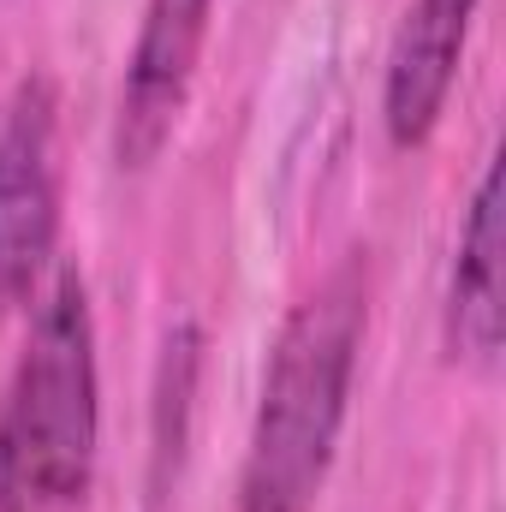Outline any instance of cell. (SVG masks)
I'll list each match as a JSON object with an SVG mask.
<instances>
[{
    "mask_svg": "<svg viewBox=\"0 0 506 512\" xmlns=\"http://www.w3.org/2000/svg\"><path fill=\"white\" fill-rule=\"evenodd\" d=\"M370 328V262L346 251L280 322L262 370L239 512H310L358 382V352Z\"/></svg>",
    "mask_w": 506,
    "mask_h": 512,
    "instance_id": "obj_1",
    "label": "cell"
},
{
    "mask_svg": "<svg viewBox=\"0 0 506 512\" xmlns=\"http://www.w3.org/2000/svg\"><path fill=\"white\" fill-rule=\"evenodd\" d=\"M102 453L96 316L78 268L36 292L18 364L0 393V512H84Z\"/></svg>",
    "mask_w": 506,
    "mask_h": 512,
    "instance_id": "obj_2",
    "label": "cell"
},
{
    "mask_svg": "<svg viewBox=\"0 0 506 512\" xmlns=\"http://www.w3.org/2000/svg\"><path fill=\"white\" fill-rule=\"evenodd\" d=\"M60 245V90L42 66L0 96V304L36 298Z\"/></svg>",
    "mask_w": 506,
    "mask_h": 512,
    "instance_id": "obj_3",
    "label": "cell"
},
{
    "mask_svg": "<svg viewBox=\"0 0 506 512\" xmlns=\"http://www.w3.org/2000/svg\"><path fill=\"white\" fill-rule=\"evenodd\" d=\"M215 0H143L137 42H131L120 102H114V161L120 173H143L185 114L203 36H209Z\"/></svg>",
    "mask_w": 506,
    "mask_h": 512,
    "instance_id": "obj_4",
    "label": "cell"
},
{
    "mask_svg": "<svg viewBox=\"0 0 506 512\" xmlns=\"http://www.w3.org/2000/svg\"><path fill=\"white\" fill-rule=\"evenodd\" d=\"M471 18H477V0H411L405 6L393 48H387V78H381V126L393 149H423L435 137L447 96L459 84Z\"/></svg>",
    "mask_w": 506,
    "mask_h": 512,
    "instance_id": "obj_5",
    "label": "cell"
},
{
    "mask_svg": "<svg viewBox=\"0 0 506 512\" xmlns=\"http://www.w3.org/2000/svg\"><path fill=\"white\" fill-rule=\"evenodd\" d=\"M506 185H501V155L483 161L477 191L465 203V227H459V251L447 274V310H441V334H447V358L471 364V370H495L501 364V328H506Z\"/></svg>",
    "mask_w": 506,
    "mask_h": 512,
    "instance_id": "obj_6",
    "label": "cell"
},
{
    "mask_svg": "<svg viewBox=\"0 0 506 512\" xmlns=\"http://www.w3.org/2000/svg\"><path fill=\"white\" fill-rule=\"evenodd\" d=\"M197 370H203V328L191 316H179L161 334L155 393H149V507L155 512L173 501V483H179V459H185V441H191Z\"/></svg>",
    "mask_w": 506,
    "mask_h": 512,
    "instance_id": "obj_7",
    "label": "cell"
}]
</instances>
